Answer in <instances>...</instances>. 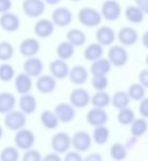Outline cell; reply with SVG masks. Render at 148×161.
Here are the masks:
<instances>
[{"label": "cell", "instance_id": "37", "mask_svg": "<svg viewBox=\"0 0 148 161\" xmlns=\"http://www.w3.org/2000/svg\"><path fill=\"white\" fill-rule=\"evenodd\" d=\"M135 119V113L130 107L123 108L119 110L117 114V121L123 126H128L134 121Z\"/></svg>", "mask_w": 148, "mask_h": 161}, {"label": "cell", "instance_id": "9", "mask_svg": "<svg viewBox=\"0 0 148 161\" xmlns=\"http://www.w3.org/2000/svg\"><path fill=\"white\" fill-rule=\"evenodd\" d=\"M90 94L82 87H77L71 91L69 95V104L75 108H84L90 103Z\"/></svg>", "mask_w": 148, "mask_h": 161}, {"label": "cell", "instance_id": "53", "mask_svg": "<svg viewBox=\"0 0 148 161\" xmlns=\"http://www.w3.org/2000/svg\"><path fill=\"white\" fill-rule=\"evenodd\" d=\"M145 61H146V65H147V66H148V54H147V55H146Z\"/></svg>", "mask_w": 148, "mask_h": 161}, {"label": "cell", "instance_id": "23", "mask_svg": "<svg viewBox=\"0 0 148 161\" xmlns=\"http://www.w3.org/2000/svg\"><path fill=\"white\" fill-rule=\"evenodd\" d=\"M19 108L21 112L24 115H31L38 108V101L36 98L33 96L32 94H25V95H21L20 98H19Z\"/></svg>", "mask_w": 148, "mask_h": 161}, {"label": "cell", "instance_id": "45", "mask_svg": "<svg viewBox=\"0 0 148 161\" xmlns=\"http://www.w3.org/2000/svg\"><path fill=\"white\" fill-rule=\"evenodd\" d=\"M138 83L143 86L144 88H148V69H143V71L139 72L138 74Z\"/></svg>", "mask_w": 148, "mask_h": 161}, {"label": "cell", "instance_id": "22", "mask_svg": "<svg viewBox=\"0 0 148 161\" xmlns=\"http://www.w3.org/2000/svg\"><path fill=\"white\" fill-rule=\"evenodd\" d=\"M68 77L70 82L75 85H82L88 80L89 78V72L87 69L82 65H75L69 69Z\"/></svg>", "mask_w": 148, "mask_h": 161}, {"label": "cell", "instance_id": "11", "mask_svg": "<svg viewBox=\"0 0 148 161\" xmlns=\"http://www.w3.org/2000/svg\"><path fill=\"white\" fill-rule=\"evenodd\" d=\"M56 117L58 118L59 123H70L76 117V108L73 107L69 103H59L54 108Z\"/></svg>", "mask_w": 148, "mask_h": 161}, {"label": "cell", "instance_id": "31", "mask_svg": "<svg viewBox=\"0 0 148 161\" xmlns=\"http://www.w3.org/2000/svg\"><path fill=\"white\" fill-rule=\"evenodd\" d=\"M130 102V96H128L127 92H124V91H117V92H115L113 97L111 98L112 105L119 110L128 107Z\"/></svg>", "mask_w": 148, "mask_h": 161}, {"label": "cell", "instance_id": "35", "mask_svg": "<svg viewBox=\"0 0 148 161\" xmlns=\"http://www.w3.org/2000/svg\"><path fill=\"white\" fill-rule=\"evenodd\" d=\"M110 156L114 161H124L127 156V150L123 143L115 142L110 148Z\"/></svg>", "mask_w": 148, "mask_h": 161}, {"label": "cell", "instance_id": "27", "mask_svg": "<svg viewBox=\"0 0 148 161\" xmlns=\"http://www.w3.org/2000/svg\"><path fill=\"white\" fill-rule=\"evenodd\" d=\"M103 55V47L99 43H90L86 47L84 51V58L87 61L94 62Z\"/></svg>", "mask_w": 148, "mask_h": 161}, {"label": "cell", "instance_id": "20", "mask_svg": "<svg viewBox=\"0 0 148 161\" xmlns=\"http://www.w3.org/2000/svg\"><path fill=\"white\" fill-rule=\"evenodd\" d=\"M14 87L16 91L20 95L29 94L33 87V80L29 75L25 73H19L17 76H14Z\"/></svg>", "mask_w": 148, "mask_h": 161}, {"label": "cell", "instance_id": "2", "mask_svg": "<svg viewBox=\"0 0 148 161\" xmlns=\"http://www.w3.org/2000/svg\"><path fill=\"white\" fill-rule=\"evenodd\" d=\"M3 123L9 130L17 132L25 127V125H27V115L23 114L21 110L13 109L5 115Z\"/></svg>", "mask_w": 148, "mask_h": 161}, {"label": "cell", "instance_id": "54", "mask_svg": "<svg viewBox=\"0 0 148 161\" xmlns=\"http://www.w3.org/2000/svg\"><path fill=\"white\" fill-rule=\"evenodd\" d=\"M73 3H79V1H81V0H71Z\"/></svg>", "mask_w": 148, "mask_h": 161}, {"label": "cell", "instance_id": "15", "mask_svg": "<svg viewBox=\"0 0 148 161\" xmlns=\"http://www.w3.org/2000/svg\"><path fill=\"white\" fill-rule=\"evenodd\" d=\"M69 69H69L66 61L56 58V60L52 61L49 63V72H51V75L55 80H65V78H67L69 74Z\"/></svg>", "mask_w": 148, "mask_h": 161}, {"label": "cell", "instance_id": "44", "mask_svg": "<svg viewBox=\"0 0 148 161\" xmlns=\"http://www.w3.org/2000/svg\"><path fill=\"white\" fill-rule=\"evenodd\" d=\"M82 160L84 159H82L80 152H77L74 150V151H67L65 153L64 160L63 161H82Z\"/></svg>", "mask_w": 148, "mask_h": 161}, {"label": "cell", "instance_id": "7", "mask_svg": "<svg viewBox=\"0 0 148 161\" xmlns=\"http://www.w3.org/2000/svg\"><path fill=\"white\" fill-rule=\"evenodd\" d=\"M92 145V138L89 132L79 130L71 136V147L77 152H84L90 149Z\"/></svg>", "mask_w": 148, "mask_h": 161}, {"label": "cell", "instance_id": "30", "mask_svg": "<svg viewBox=\"0 0 148 161\" xmlns=\"http://www.w3.org/2000/svg\"><path fill=\"white\" fill-rule=\"evenodd\" d=\"M148 130V123L145 118H135L130 124V134L134 138L144 136Z\"/></svg>", "mask_w": 148, "mask_h": 161}, {"label": "cell", "instance_id": "16", "mask_svg": "<svg viewBox=\"0 0 148 161\" xmlns=\"http://www.w3.org/2000/svg\"><path fill=\"white\" fill-rule=\"evenodd\" d=\"M41 45L36 39L34 38H27L24 40L21 41L20 47H19V51L25 58H32L35 56L36 54L40 52Z\"/></svg>", "mask_w": 148, "mask_h": 161}, {"label": "cell", "instance_id": "49", "mask_svg": "<svg viewBox=\"0 0 148 161\" xmlns=\"http://www.w3.org/2000/svg\"><path fill=\"white\" fill-rule=\"evenodd\" d=\"M82 161H102V156L98 152L89 153Z\"/></svg>", "mask_w": 148, "mask_h": 161}, {"label": "cell", "instance_id": "32", "mask_svg": "<svg viewBox=\"0 0 148 161\" xmlns=\"http://www.w3.org/2000/svg\"><path fill=\"white\" fill-rule=\"evenodd\" d=\"M92 141H94L97 145L102 146L105 145L108 142L109 138H110V130L105 126H99V127H94L92 132Z\"/></svg>", "mask_w": 148, "mask_h": 161}, {"label": "cell", "instance_id": "47", "mask_svg": "<svg viewBox=\"0 0 148 161\" xmlns=\"http://www.w3.org/2000/svg\"><path fill=\"white\" fill-rule=\"evenodd\" d=\"M135 6L138 7L144 14H148V0H135Z\"/></svg>", "mask_w": 148, "mask_h": 161}, {"label": "cell", "instance_id": "5", "mask_svg": "<svg viewBox=\"0 0 148 161\" xmlns=\"http://www.w3.org/2000/svg\"><path fill=\"white\" fill-rule=\"evenodd\" d=\"M51 146L56 153H66L71 147V137L65 131L56 132L52 137Z\"/></svg>", "mask_w": 148, "mask_h": 161}, {"label": "cell", "instance_id": "6", "mask_svg": "<svg viewBox=\"0 0 148 161\" xmlns=\"http://www.w3.org/2000/svg\"><path fill=\"white\" fill-rule=\"evenodd\" d=\"M22 9L27 17L38 19L45 12L46 5L43 0H24L22 3Z\"/></svg>", "mask_w": 148, "mask_h": 161}, {"label": "cell", "instance_id": "29", "mask_svg": "<svg viewBox=\"0 0 148 161\" xmlns=\"http://www.w3.org/2000/svg\"><path fill=\"white\" fill-rule=\"evenodd\" d=\"M90 102L93 105V107L104 109V108H106L111 104V96L105 91L95 92L94 95L90 98Z\"/></svg>", "mask_w": 148, "mask_h": 161}, {"label": "cell", "instance_id": "52", "mask_svg": "<svg viewBox=\"0 0 148 161\" xmlns=\"http://www.w3.org/2000/svg\"><path fill=\"white\" fill-rule=\"evenodd\" d=\"M3 127H1V125H0V139L3 138Z\"/></svg>", "mask_w": 148, "mask_h": 161}, {"label": "cell", "instance_id": "13", "mask_svg": "<svg viewBox=\"0 0 148 161\" xmlns=\"http://www.w3.org/2000/svg\"><path fill=\"white\" fill-rule=\"evenodd\" d=\"M21 25L20 18L13 12H6L0 17V27L6 32H16Z\"/></svg>", "mask_w": 148, "mask_h": 161}, {"label": "cell", "instance_id": "50", "mask_svg": "<svg viewBox=\"0 0 148 161\" xmlns=\"http://www.w3.org/2000/svg\"><path fill=\"white\" fill-rule=\"evenodd\" d=\"M141 43L146 49H148V31H146L141 36Z\"/></svg>", "mask_w": 148, "mask_h": 161}, {"label": "cell", "instance_id": "40", "mask_svg": "<svg viewBox=\"0 0 148 161\" xmlns=\"http://www.w3.org/2000/svg\"><path fill=\"white\" fill-rule=\"evenodd\" d=\"M127 94L130 99L136 102H140L145 97V88L139 83H134L130 85L127 90Z\"/></svg>", "mask_w": 148, "mask_h": 161}, {"label": "cell", "instance_id": "36", "mask_svg": "<svg viewBox=\"0 0 148 161\" xmlns=\"http://www.w3.org/2000/svg\"><path fill=\"white\" fill-rule=\"evenodd\" d=\"M20 152L16 147H5L0 152V161H19Z\"/></svg>", "mask_w": 148, "mask_h": 161}, {"label": "cell", "instance_id": "18", "mask_svg": "<svg viewBox=\"0 0 148 161\" xmlns=\"http://www.w3.org/2000/svg\"><path fill=\"white\" fill-rule=\"evenodd\" d=\"M35 86H36V90L41 94H49V93L55 91L57 83H56V80L52 75L44 74V75H40L38 77Z\"/></svg>", "mask_w": 148, "mask_h": 161}, {"label": "cell", "instance_id": "4", "mask_svg": "<svg viewBox=\"0 0 148 161\" xmlns=\"http://www.w3.org/2000/svg\"><path fill=\"white\" fill-rule=\"evenodd\" d=\"M13 140L16 148L27 151L29 149H32V147L35 143V135L33 134L32 130L23 128V129L16 132Z\"/></svg>", "mask_w": 148, "mask_h": 161}, {"label": "cell", "instance_id": "48", "mask_svg": "<svg viewBox=\"0 0 148 161\" xmlns=\"http://www.w3.org/2000/svg\"><path fill=\"white\" fill-rule=\"evenodd\" d=\"M42 161H63V159L60 154L56 153V152H51V153H47L46 156L43 157Z\"/></svg>", "mask_w": 148, "mask_h": 161}, {"label": "cell", "instance_id": "46", "mask_svg": "<svg viewBox=\"0 0 148 161\" xmlns=\"http://www.w3.org/2000/svg\"><path fill=\"white\" fill-rule=\"evenodd\" d=\"M12 8V1L11 0H0V14H6L9 12Z\"/></svg>", "mask_w": 148, "mask_h": 161}, {"label": "cell", "instance_id": "3", "mask_svg": "<svg viewBox=\"0 0 148 161\" xmlns=\"http://www.w3.org/2000/svg\"><path fill=\"white\" fill-rule=\"evenodd\" d=\"M108 60L112 66L123 67L128 61V53L123 45L113 44L108 51Z\"/></svg>", "mask_w": 148, "mask_h": 161}, {"label": "cell", "instance_id": "39", "mask_svg": "<svg viewBox=\"0 0 148 161\" xmlns=\"http://www.w3.org/2000/svg\"><path fill=\"white\" fill-rule=\"evenodd\" d=\"M14 54V47L10 42L3 41L0 42V61L1 62H8L11 60Z\"/></svg>", "mask_w": 148, "mask_h": 161}, {"label": "cell", "instance_id": "24", "mask_svg": "<svg viewBox=\"0 0 148 161\" xmlns=\"http://www.w3.org/2000/svg\"><path fill=\"white\" fill-rule=\"evenodd\" d=\"M17 104V99L12 93L1 92L0 93V114H8L9 112L14 109Z\"/></svg>", "mask_w": 148, "mask_h": 161}, {"label": "cell", "instance_id": "19", "mask_svg": "<svg viewBox=\"0 0 148 161\" xmlns=\"http://www.w3.org/2000/svg\"><path fill=\"white\" fill-rule=\"evenodd\" d=\"M55 25L49 19H38V22L34 25V33L36 36L42 39H47L54 33Z\"/></svg>", "mask_w": 148, "mask_h": 161}, {"label": "cell", "instance_id": "38", "mask_svg": "<svg viewBox=\"0 0 148 161\" xmlns=\"http://www.w3.org/2000/svg\"><path fill=\"white\" fill-rule=\"evenodd\" d=\"M16 76V72L11 64L3 62L0 64V80L1 82H10Z\"/></svg>", "mask_w": 148, "mask_h": 161}, {"label": "cell", "instance_id": "41", "mask_svg": "<svg viewBox=\"0 0 148 161\" xmlns=\"http://www.w3.org/2000/svg\"><path fill=\"white\" fill-rule=\"evenodd\" d=\"M91 85L97 92L105 91L109 85V80L106 75H92L91 78Z\"/></svg>", "mask_w": 148, "mask_h": 161}, {"label": "cell", "instance_id": "14", "mask_svg": "<svg viewBox=\"0 0 148 161\" xmlns=\"http://www.w3.org/2000/svg\"><path fill=\"white\" fill-rule=\"evenodd\" d=\"M87 121L92 127H99V126H105L109 120V115L102 108L93 107L87 114Z\"/></svg>", "mask_w": 148, "mask_h": 161}, {"label": "cell", "instance_id": "28", "mask_svg": "<svg viewBox=\"0 0 148 161\" xmlns=\"http://www.w3.org/2000/svg\"><path fill=\"white\" fill-rule=\"evenodd\" d=\"M40 119H41L42 125L44 126L46 129H51V130L55 129V128H57L58 125H59V120H58V118L56 117L55 113L49 109L43 110V112L41 113Z\"/></svg>", "mask_w": 148, "mask_h": 161}, {"label": "cell", "instance_id": "51", "mask_svg": "<svg viewBox=\"0 0 148 161\" xmlns=\"http://www.w3.org/2000/svg\"><path fill=\"white\" fill-rule=\"evenodd\" d=\"M45 3V5H49V6H56V5H58V3L62 1V0H43Z\"/></svg>", "mask_w": 148, "mask_h": 161}, {"label": "cell", "instance_id": "33", "mask_svg": "<svg viewBox=\"0 0 148 161\" xmlns=\"http://www.w3.org/2000/svg\"><path fill=\"white\" fill-rule=\"evenodd\" d=\"M125 17L127 19L128 22L133 23V25H138L141 23L144 20V14L138 7L136 6H128L125 9Z\"/></svg>", "mask_w": 148, "mask_h": 161}, {"label": "cell", "instance_id": "34", "mask_svg": "<svg viewBox=\"0 0 148 161\" xmlns=\"http://www.w3.org/2000/svg\"><path fill=\"white\" fill-rule=\"evenodd\" d=\"M74 53H75V47L70 44L67 41L60 42L56 47V54H57L58 58L63 61H67L69 58H73Z\"/></svg>", "mask_w": 148, "mask_h": 161}, {"label": "cell", "instance_id": "17", "mask_svg": "<svg viewBox=\"0 0 148 161\" xmlns=\"http://www.w3.org/2000/svg\"><path fill=\"white\" fill-rule=\"evenodd\" d=\"M115 38H116V34H115L114 30L108 25H102L95 32L97 43L101 44L102 47H108V45L113 44Z\"/></svg>", "mask_w": 148, "mask_h": 161}, {"label": "cell", "instance_id": "12", "mask_svg": "<svg viewBox=\"0 0 148 161\" xmlns=\"http://www.w3.org/2000/svg\"><path fill=\"white\" fill-rule=\"evenodd\" d=\"M43 69H44L43 61L36 56L28 58L23 63V73L29 75L31 78L38 77L40 75H42Z\"/></svg>", "mask_w": 148, "mask_h": 161}, {"label": "cell", "instance_id": "1", "mask_svg": "<svg viewBox=\"0 0 148 161\" xmlns=\"http://www.w3.org/2000/svg\"><path fill=\"white\" fill-rule=\"evenodd\" d=\"M78 20L84 27L93 28L101 23L102 16L98 10L91 7H84L78 11Z\"/></svg>", "mask_w": 148, "mask_h": 161}, {"label": "cell", "instance_id": "42", "mask_svg": "<svg viewBox=\"0 0 148 161\" xmlns=\"http://www.w3.org/2000/svg\"><path fill=\"white\" fill-rule=\"evenodd\" d=\"M22 161H42V154L36 149H29L22 156Z\"/></svg>", "mask_w": 148, "mask_h": 161}, {"label": "cell", "instance_id": "8", "mask_svg": "<svg viewBox=\"0 0 148 161\" xmlns=\"http://www.w3.org/2000/svg\"><path fill=\"white\" fill-rule=\"evenodd\" d=\"M102 19L108 21H115L121 17L122 8L116 0H105L101 6Z\"/></svg>", "mask_w": 148, "mask_h": 161}, {"label": "cell", "instance_id": "25", "mask_svg": "<svg viewBox=\"0 0 148 161\" xmlns=\"http://www.w3.org/2000/svg\"><path fill=\"white\" fill-rule=\"evenodd\" d=\"M111 69H112V65L109 62L108 58H101L92 62L90 66V72L92 75H108Z\"/></svg>", "mask_w": 148, "mask_h": 161}, {"label": "cell", "instance_id": "21", "mask_svg": "<svg viewBox=\"0 0 148 161\" xmlns=\"http://www.w3.org/2000/svg\"><path fill=\"white\" fill-rule=\"evenodd\" d=\"M117 39L122 45H134L138 41V33L133 27H123L117 32Z\"/></svg>", "mask_w": 148, "mask_h": 161}, {"label": "cell", "instance_id": "43", "mask_svg": "<svg viewBox=\"0 0 148 161\" xmlns=\"http://www.w3.org/2000/svg\"><path fill=\"white\" fill-rule=\"evenodd\" d=\"M139 114L141 115V118H148V97H144L140 101L138 106Z\"/></svg>", "mask_w": 148, "mask_h": 161}, {"label": "cell", "instance_id": "10", "mask_svg": "<svg viewBox=\"0 0 148 161\" xmlns=\"http://www.w3.org/2000/svg\"><path fill=\"white\" fill-rule=\"evenodd\" d=\"M51 21L55 27L65 28L70 25L73 21V12L66 7H58L52 14Z\"/></svg>", "mask_w": 148, "mask_h": 161}, {"label": "cell", "instance_id": "26", "mask_svg": "<svg viewBox=\"0 0 148 161\" xmlns=\"http://www.w3.org/2000/svg\"><path fill=\"white\" fill-rule=\"evenodd\" d=\"M66 39L67 42L70 43L73 47H82L84 45L87 41V36L84 34V32L80 29H77V28H74V29H70L66 34Z\"/></svg>", "mask_w": 148, "mask_h": 161}]
</instances>
